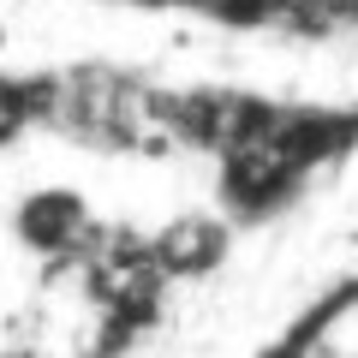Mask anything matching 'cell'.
<instances>
[{"label": "cell", "mask_w": 358, "mask_h": 358, "mask_svg": "<svg viewBox=\"0 0 358 358\" xmlns=\"http://www.w3.org/2000/svg\"><path fill=\"white\" fill-rule=\"evenodd\" d=\"M155 90L138 72L114 60H78V66H54V108H48V131L72 138L78 150H138L155 131L150 120Z\"/></svg>", "instance_id": "cell-1"}, {"label": "cell", "mask_w": 358, "mask_h": 358, "mask_svg": "<svg viewBox=\"0 0 358 358\" xmlns=\"http://www.w3.org/2000/svg\"><path fill=\"white\" fill-rule=\"evenodd\" d=\"M13 239L24 257H36L48 268H60V263L84 268L96 257V245H102V227H96L78 185H36V192H24L13 203Z\"/></svg>", "instance_id": "cell-2"}, {"label": "cell", "mask_w": 358, "mask_h": 358, "mask_svg": "<svg viewBox=\"0 0 358 358\" xmlns=\"http://www.w3.org/2000/svg\"><path fill=\"white\" fill-rule=\"evenodd\" d=\"M233 251V221L227 215H173L167 227L150 233V263L162 281H197L215 275Z\"/></svg>", "instance_id": "cell-3"}, {"label": "cell", "mask_w": 358, "mask_h": 358, "mask_svg": "<svg viewBox=\"0 0 358 358\" xmlns=\"http://www.w3.org/2000/svg\"><path fill=\"white\" fill-rule=\"evenodd\" d=\"M352 310H358V275H346V281L322 287V293L310 299V305L299 310V317L287 322L281 334H268V341L257 346V358H322L329 334L341 329Z\"/></svg>", "instance_id": "cell-4"}, {"label": "cell", "mask_w": 358, "mask_h": 358, "mask_svg": "<svg viewBox=\"0 0 358 358\" xmlns=\"http://www.w3.org/2000/svg\"><path fill=\"white\" fill-rule=\"evenodd\" d=\"M54 72H0V150L24 143V131H48Z\"/></svg>", "instance_id": "cell-5"}, {"label": "cell", "mask_w": 358, "mask_h": 358, "mask_svg": "<svg viewBox=\"0 0 358 358\" xmlns=\"http://www.w3.org/2000/svg\"><path fill=\"white\" fill-rule=\"evenodd\" d=\"M322 358H329V352H322Z\"/></svg>", "instance_id": "cell-6"}]
</instances>
